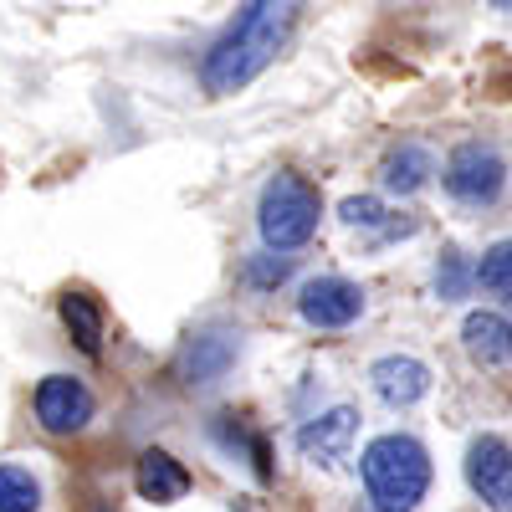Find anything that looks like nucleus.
I'll return each instance as SVG.
<instances>
[{
	"label": "nucleus",
	"mask_w": 512,
	"mask_h": 512,
	"mask_svg": "<svg viewBox=\"0 0 512 512\" xmlns=\"http://www.w3.org/2000/svg\"><path fill=\"white\" fill-rule=\"evenodd\" d=\"M303 21V0H241L236 21L210 41L200 62V88L210 98H231L262 77Z\"/></svg>",
	"instance_id": "obj_1"
},
{
	"label": "nucleus",
	"mask_w": 512,
	"mask_h": 512,
	"mask_svg": "<svg viewBox=\"0 0 512 512\" xmlns=\"http://www.w3.org/2000/svg\"><path fill=\"white\" fill-rule=\"evenodd\" d=\"M359 477L374 512H415L431 492V451L405 431H384L364 446Z\"/></svg>",
	"instance_id": "obj_2"
},
{
	"label": "nucleus",
	"mask_w": 512,
	"mask_h": 512,
	"mask_svg": "<svg viewBox=\"0 0 512 512\" xmlns=\"http://www.w3.org/2000/svg\"><path fill=\"white\" fill-rule=\"evenodd\" d=\"M318 216H323V195L308 175L297 169H277L262 185L256 200V231H262L267 251H297L318 236Z\"/></svg>",
	"instance_id": "obj_3"
},
{
	"label": "nucleus",
	"mask_w": 512,
	"mask_h": 512,
	"mask_svg": "<svg viewBox=\"0 0 512 512\" xmlns=\"http://www.w3.org/2000/svg\"><path fill=\"white\" fill-rule=\"evenodd\" d=\"M441 185L456 205L466 210H487L502 200L507 190V159L497 144H482V139H466L446 154V169H441Z\"/></svg>",
	"instance_id": "obj_4"
},
{
	"label": "nucleus",
	"mask_w": 512,
	"mask_h": 512,
	"mask_svg": "<svg viewBox=\"0 0 512 512\" xmlns=\"http://www.w3.org/2000/svg\"><path fill=\"white\" fill-rule=\"evenodd\" d=\"M31 410H36V425L47 436H77V431L93 425L98 400H93V390L77 374H47L36 384V395H31Z\"/></svg>",
	"instance_id": "obj_5"
},
{
	"label": "nucleus",
	"mask_w": 512,
	"mask_h": 512,
	"mask_svg": "<svg viewBox=\"0 0 512 512\" xmlns=\"http://www.w3.org/2000/svg\"><path fill=\"white\" fill-rule=\"evenodd\" d=\"M236 359H241V333L236 328H200L175 354V374L190 390H216V384L236 369Z\"/></svg>",
	"instance_id": "obj_6"
},
{
	"label": "nucleus",
	"mask_w": 512,
	"mask_h": 512,
	"mask_svg": "<svg viewBox=\"0 0 512 512\" xmlns=\"http://www.w3.org/2000/svg\"><path fill=\"white\" fill-rule=\"evenodd\" d=\"M297 313H303L308 328L338 333V328L359 323V313H364V287L349 282V277H313L303 292H297Z\"/></svg>",
	"instance_id": "obj_7"
},
{
	"label": "nucleus",
	"mask_w": 512,
	"mask_h": 512,
	"mask_svg": "<svg viewBox=\"0 0 512 512\" xmlns=\"http://www.w3.org/2000/svg\"><path fill=\"white\" fill-rule=\"evenodd\" d=\"M466 487L492 512H512V446L502 436H477L466 446Z\"/></svg>",
	"instance_id": "obj_8"
},
{
	"label": "nucleus",
	"mask_w": 512,
	"mask_h": 512,
	"mask_svg": "<svg viewBox=\"0 0 512 512\" xmlns=\"http://www.w3.org/2000/svg\"><path fill=\"white\" fill-rule=\"evenodd\" d=\"M354 436H359V410L333 405V410H318V415H308L303 425H297V451H303V461H313V466H338L349 456Z\"/></svg>",
	"instance_id": "obj_9"
},
{
	"label": "nucleus",
	"mask_w": 512,
	"mask_h": 512,
	"mask_svg": "<svg viewBox=\"0 0 512 512\" xmlns=\"http://www.w3.org/2000/svg\"><path fill=\"white\" fill-rule=\"evenodd\" d=\"M369 390L390 410H410L431 395V364L415 354H384L369 364Z\"/></svg>",
	"instance_id": "obj_10"
},
{
	"label": "nucleus",
	"mask_w": 512,
	"mask_h": 512,
	"mask_svg": "<svg viewBox=\"0 0 512 512\" xmlns=\"http://www.w3.org/2000/svg\"><path fill=\"white\" fill-rule=\"evenodd\" d=\"M134 487H139L144 502L169 507V502H180V497L195 487V477L185 472V461H175L169 451H144L139 466H134Z\"/></svg>",
	"instance_id": "obj_11"
},
{
	"label": "nucleus",
	"mask_w": 512,
	"mask_h": 512,
	"mask_svg": "<svg viewBox=\"0 0 512 512\" xmlns=\"http://www.w3.org/2000/svg\"><path fill=\"white\" fill-rule=\"evenodd\" d=\"M57 313H62V328H67L72 344L88 354V359H98L103 354V303H98V297L88 287H67Z\"/></svg>",
	"instance_id": "obj_12"
},
{
	"label": "nucleus",
	"mask_w": 512,
	"mask_h": 512,
	"mask_svg": "<svg viewBox=\"0 0 512 512\" xmlns=\"http://www.w3.org/2000/svg\"><path fill=\"white\" fill-rule=\"evenodd\" d=\"M461 349L472 354L482 369H497L512 359V323L502 313H466L461 323Z\"/></svg>",
	"instance_id": "obj_13"
},
{
	"label": "nucleus",
	"mask_w": 512,
	"mask_h": 512,
	"mask_svg": "<svg viewBox=\"0 0 512 512\" xmlns=\"http://www.w3.org/2000/svg\"><path fill=\"white\" fill-rule=\"evenodd\" d=\"M431 175H436V154L425 149V144H400V149L384 154V164H379L384 190H395V195L425 190V185H431Z\"/></svg>",
	"instance_id": "obj_14"
},
{
	"label": "nucleus",
	"mask_w": 512,
	"mask_h": 512,
	"mask_svg": "<svg viewBox=\"0 0 512 512\" xmlns=\"http://www.w3.org/2000/svg\"><path fill=\"white\" fill-rule=\"evenodd\" d=\"M338 216H344V226H354V231H384V236H410L415 231V226H395L379 195H349L344 205H338Z\"/></svg>",
	"instance_id": "obj_15"
},
{
	"label": "nucleus",
	"mask_w": 512,
	"mask_h": 512,
	"mask_svg": "<svg viewBox=\"0 0 512 512\" xmlns=\"http://www.w3.org/2000/svg\"><path fill=\"white\" fill-rule=\"evenodd\" d=\"M477 287H482L487 297H502V303H512V241H497V246L482 251Z\"/></svg>",
	"instance_id": "obj_16"
},
{
	"label": "nucleus",
	"mask_w": 512,
	"mask_h": 512,
	"mask_svg": "<svg viewBox=\"0 0 512 512\" xmlns=\"http://www.w3.org/2000/svg\"><path fill=\"white\" fill-rule=\"evenodd\" d=\"M41 507V482L26 466H0V512H36Z\"/></svg>",
	"instance_id": "obj_17"
},
{
	"label": "nucleus",
	"mask_w": 512,
	"mask_h": 512,
	"mask_svg": "<svg viewBox=\"0 0 512 512\" xmlns=\"http://www.w3.org/2000/svg\"><path fill=\"white\" fill-rule=\"evenodd\" d=\"M472 282H477V267H466V256L456 246H446L441 262H436V297L441 303H461V297L472 292Z\"/></svg>",
	"instance_id": "obj_18"
},
{
	"label": "nucleus",
	"mask_w": 512,
	"mask_h": 512,
	"mask_svg": "<svg viewBox=\"0 0 512 512\" xmlns=\"http://www.w3.org/2000/svg\"><path fill=\"white\" fill-rule=\"evenodd\" d=\"M292 277V256H282V251H262V256H251V262H246V282L251 287H282Z\"/></svg>",
	"instance_id": "obj_19"
},
{
	"label": "nucleus",
	"mask_w": 512,
	"mask_h": 512,
	"mask_svg": "<svg viewBox=\"0 0 512 512\" xmlns=\"http://www.w3.org/2000/svg\"><path fill=\"white\" fill-rule=\"evenodd\" d=\"M492 11H512V0H492Z\"/></svg>",
	"instance_id": "obj_20"
},
{
	"label": "nucleus",
	"mask_w": 512,
	"mask_h": 512,
	"mask_svg": "<svg viewBox=\"0 0 512 512\" xmlns=\"http://www.w3.org/2000/svg\"><path fill=\"white\" fill-rule=\"evenodd\" d=\"M103 512H113V507H103Z\"/></svg>",
	"instance_id": "obj_21"
}]
</instances>
